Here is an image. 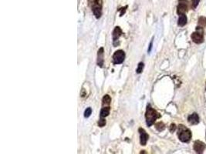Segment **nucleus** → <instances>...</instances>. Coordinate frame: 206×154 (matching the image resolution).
<instances>
[{
    "label": "nucleus",
    "mask_w": 206,
    "mask_h": 154,
    "mask_svg": "<svg viewBox=\"0 0 206 154\" xmlns=\"http://www.w3.org/2000/svg\"><path fill=\"white\" fill-rule=\"evenodd\" d=\"M91 113H92V109H91L90 107H88L84 112V117L85 118H88V117L90 116Z\"/></svg>",
    "instance_id": "16"
},
{
    "label": "nucleus",
    "mask_w": 206,
    "mask_h": 154,
    "mask_svg": "<svg viewBox=\"0 0 206 154\" xmlns=\"http://www.w3.org/2000/svg\"><path fill=\"white\" fill-rule=\"evenodd\" d=\"M105 125H106L105 119L101 118V120H100L99 122H98V126H99L100 127H104Z\"/></svg>",
    "instance_id": "19"
},
{
    "label": "nucleus",
    "mask_w": 206,
    "mask_h": 154,
    "mask_svg": "<svg viewBox=\"0 0 206 154\" xmlns=\"http://www.w3.org/2000/svg\"><path fill=\"white\" fill-rule=\"evenodd\" d=\"M152 45H153V41H151V43L149 45V49H148V52H150L151 51V49H152Z\"/></svg>",
    "instance_id": "22"
},
{
    "label": "nucleus",
    "mask_w": 206,
    "mask_h": 154,
    "mask_svg": "<svg viewBox=\"0 0 206 154\" xmlns=\"http://www.w3.org/2000/svg\"><path fill=\"white\" fill-rule=\"evenodd\" d=\"M144 63H140L139 64H138V69H137L136 72L137 73H138V74H140V73H142V71H143V69H144Z\"/></svg>",
    "instance_id": "18"
},
{
    "label": "nucleus",
    "mask_w": 206,
    "mask_h": 154,
    "mask_svg": "<svg viewBox=\"0 0 206 154\" xmlns=\"http://www.w3.org/2000/svg\"><path fill=\"white\" fill-rule=\"evenodd\" d=\"M200 0H192V8L195 9L197 6H198V3H199Z\"/></svg>",
    "instance_id": "20"
},
{
    "label": "nucleus",
    "mask_w": 206,
    "mask_h": 154,
    "mask_svg": "<svg viewBox=\"0 0 206 154\" xmlns=\"http://www.w3.org/2000/svg\"><path fill=\"white\" fill-rule=\"evenodd\" d=\"M104 48H100L97 52V65L100 67H103L104 66Z\"/></svg>",
    "instance_id": "9"
},
{
    "label": "nucleus",
    "mask_w": 206,
    "mask_h": 154,
    "mask_svg": "<svg viewBox=\"0 0 206 154\" xmlns=\"http://www.w3.org/2000/svg\"><path fill=\"white\" fill-rule=\"evenodd\" d=\"M161 116L160 114L152 108L150 105H148L147 106L146 113H145V118H146L147 125L148 127H151L157 119H158Z\"/></svg>",
    "instance_id": "1"
},
{
    "label": "nucleus",
    "mask_w": 206,
    "mask_h": 154,
    "mask_svg": "<svg viewBox=\"0 0 206 154\" xmlns=\"http://www.w3.org/2000/svg\"><path fill=\"white\" fill-rule=\"evenodd\" d=\"M204 149H205V144L203 142L199 141V140H197L195 142L194 149L197 153H202Z\"/></svg>",
    "instance_id": "8"
},
{
    "label": "nucleus",
    "mask_w": 206,
    "mask_h": 154,
    "mask_svg": "<svg viewBox=\"0 0 206 154\" xmlns=\"http://www.w3.org/2000/svg\"><path fill=\"white\" fill-rule=\"evenodd\" d=\"M89 5L97 19H100L102 15L103 0H89Z\"/></svg>",
    "instance_id": "2"
},
{
    "label": "nucleus",
    "mask_w": 206,
    "mask_h": 154,
    "mask_svg": "<svg viewBox=\"0 0 206 154\" xmlns=\"http://www.w3.org/2000/svg\"><path fill=\"white\" fill-rule=\"evenodd\" d=\"M110 113V106H104L101 111V118H105L107 116H109Z\"/></svg>",
    "instance_id": "12"
},
{
    "label": "nucleus",
    "mask_w": 206,
    "mask_h": 154,
    "mask_svg": "<svg viewBox=\"0 0 206 154\" xmlns=\"http://www.w3.org/2000/svg\"><path fill=\"white\" fill-rule=\"evenodd\" d=\"M125 59V53L123 50H117L113 55V61L114 64H121Z\"/></svg>",
    "instance_id": "5"
},
{
    "label": "nucleus",
    "mask_w": 206,
    "mask_h": 154,
    "mask_svg": "<svg viewBox=\"0 0 206 154\" xmlns=\"http://www.w3.org/2000/svg\"><path fill=\"white\" fill-rule=\"evenodd\" d=\"M138 132H139L140 133V143H141V144L142 145V146H145L148 140L149 136H148V133H146V131L142 128H139Z\"/></svg>",
    "instance_id": "7"
},
{
    "label": "nucleus",
    "mask_w": 206,
    "mask_h": 154,
    "mask_svg": "<svg viewBox=\"0 0 206 154\" xmlns=\"http://www.w3.org/2000/svg\"><path fill=\"white\" fill-rule=\"evenodd\" d=\"M197 29H198V30H197V32L192 33V39L194 42H195V43L197 44H199L203 42V41H204V37H203V33L202 30H201V28L197 27Z\"/></svg>",
    "instance_id": "4"
},
{
    "label": "nucleus",
    "mask_w": 206,
    "mask_h": 154,
    "mask_svg": "<svg viewBox=\"0 0 206 154\" xmlns=\"http://www.w3.org/2000/svg\"><path fill=\"white\" fill-rule=\"evenodd\" d=\"M155 128L157 129V130H158L159 132H161V131H163L164 129H165V125H164L162 122H159V123H156Z\"/></svg>",
    "instance_id": "15"
},
{
    "label": "nucleus",
    "mask_w": 206,
    "mask_h": 154,
    "mask_svg": "<svg viewBox=\"0 0 206 154\" xmlns=\"http://www.w3.org/2000/svg\"><path fill=\"white\" fill-rule=\"evenodd\" d=\"M186 23H187L186 16H185V14L180 15V16H179V19H178V26H184L185 24H186Z\"/></svg>",
    "instance_id": "13"
},
{
    "label": "nucleus",
    "mask_w": 206,
    "mask_h": 154,
    "mask_svg": "<svg viewBox=\"0 0 206 154\" xmlns=\"http://www.w3.org/2000/svg\"><path fill=\"white\" fill-rule=\"evenodd\" d=\"M176 130V126L175 124H171V125L170 126V131L171 132V133H173V132H175V130Z\"/></svg>",
    "instance_id": "21"
},
{
    "label": "nucleus",
    "mask_w": 206,
    "mask_h": 154,
    "mask_svg": "<svg viewBox=\"0 0 206 154\" xmlns=\"http://www.w3.org/2000/svg\"><path fill=\"white\" fill-rule=\"evenodd\" d=\"M179 140L183 143H187L189 142L191 138H192V133L189 130L185 128L183 125L179 126Z\"/></svg>",
    "instance_id": "3"
},
{
    "label": "nucleus",
    "mask_w": 206,
    "mask_h": 154,
    "mask_svg": "<svg viewBox=\"0 0 206 154\" xmlns=\"http://www.w3.org/2000/svg\"><path fill=\"white\" fill-rule=\"evenodd\" d=\"M187 11H188V0H179V4L177 8L178 14H185Z\"/></svg>",
    "instance_id": "6"
},
{
    "label": "nucleus",
    "mask_w": 206,
    "mask_h": 154,
    "mask_svg": "<svg viewBox=\"0 0 206 154\" xmlns=\"http://www.w3.org/2000/svg\"><path fill=\"white\" fill-rule=\"evenodd\" d=\"M110 102H111V98L109 95H105V96L103 97L102 99V103L104 106H110Z\"/></svg>",
    "instance_id": "14"
},
{
    "label": "nucleus",
    "mask_w": 206,
    "mask_h": 154,
    "mask_svg": "<svg viewBox=\"0 0 206 154\" xmlns=\"http://www.w3.org/2000/svg\"><path fill=\"white\" fill-rule=\"evenodd\" d=\"M122 35V30L119 26H117L114 29V32H113L112 37H113V42H114V45L115 44L116 41H117L119 39V38L120 37V36Z\"/></svg>",
    "instance_id": "10"
},
{
    "label": "nucleus",
    "mask_w": 206,
    "mask_h": 154,
    "mask_svg": "<svg viewBox=\"0 0 206 154\" xmlns=\"http://www.w3.org/2000/svg\"><path fill=\"white\" fill-rule=\"evenodd\" d=\"M198 24L201 26H206V18L205 17H200L198 19Z\"/></svg>",
    "instance_id": "17"
},
{
    "label": "nucleus",
    "mask_w": 206,
    "mask_h": 154,
    "mask_svg": "<svg viewBox=\"0 0 206 154\" xmlns=\"http://www.w3.org/2000/svg\"><path fill=\"white\" fill-rule=\"evenodd\" d=\"M188 122H189L192 125H196L199 123V117H198V114L197 113H193L192 115H190L188 116Z\"/></svg>",
    "instance_id": "11"
}]
</instances>
